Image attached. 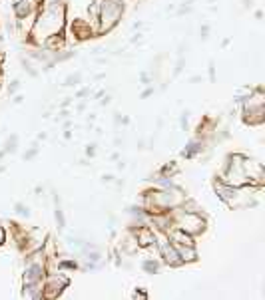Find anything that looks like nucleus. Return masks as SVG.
I'll return each mask as SVG.
<instances>
[{
    "label": "nucleus",
    "instance_id": "f257e3e1",
    "mask_svg": "<svg viewBox=\"0 0 265 300\" xmlns=\"http://www.w3.org/2000/svg\"><path fill=\"white\" fill-rule=\"evenodd\" d=\"M66 24V4L64 0H52L46 8H42L36 16L34 28L30 34H34L38 40L54 36V34H62Z\"/></svg>",
    "mask_w": 265,
    "mask_h": 300
},
{
    "label": "nucleus",
    "instance_id": "f03ea898",
    "mask_svg": "<svg viewBox=\"0 0 265 300\" xmlns=\"http://www.w3.org/2000/svg\"><path fill=\"white\" fill-rule=\"evenodd\" d=\"M100 16H98V32H110L122 18L126 4L124 0H100L98 2Z\"/></svg>",
    "mask_w": 265,
    "mask_h": 300
},
{
    "label": "nucleus",
    "instance_id": "7ed1b4c3",
    "mask_svg": "<svg viewBox=\"0 0 265 300\" xmlns=\"http://www.w3.org/2000/svg\"><path fill=\"white\" fill-rule=\"evenodd\" d=\"M182 223H180V229L182 231H185V233H189V235H196V233H202L204 229H205V221L200 217V215H196V213H191V211H182Z\"/></svg>",
    "mask_w": 265,
    "mask_h": 300
},
{
    "label": "nucleus",
    "instance_id": "20e7f679",
    "mask_svg": "<svg viewBox=\"0 0 265 300\" xmlns=\"http://www.w3.org/2000/svg\"><path fill=\"white\" fill-rule=\"evenodd\" d=\"M66 286H68V279H66V277H62V274H52V277L48 279L46 286H44V296L54 298V296H58Z\"/></svg>",
    "mask_w": 265,
    "mask_h": 300
},
{
    "label": "nucleus",
    "instance_id": "39448f33",
    "mask_svg": "<svg viewBox=\"0 0 265 300\" xmlns=\"http://www.w3.org/2000/svg\"><path fill=\"white\" fill-rule=\"evenodd\" d=\"M70 28H72V32L76 34V36H74V40H76V42L90 38V36H92V32H94V28L90 26V22H86V20H74V22L70 24Z\"/></svg>",
    "mask_w": 265,
    "mask_h": 300
},
{
    "label": "nucleus",
    "instance_id": "423d86ee",
    "mask_svg": "<svg viewBox=\"0 0 265 300\" xmlns=\"http://www.w3.org/2000/svg\"><path fill=\"white\" fill-rule=\"evenodd\" d=\"M162 257H163V261H165L167 264H172V266L182 264V261H180V257H178V251H176V246L170 244V243H162Z\"/></svg>",
    "mask_w": 265,
    "mask_h": 300
},
{
    "label": "nucleus",
    "instance_id": "0eeeda50",
    "mask_svg": "<svg viewBox=\"0 0 265 300\" xmlns=\"http://www.w3.org/2000/svg\"><path fill=\"white\" fill-rule=\"evenodd\" d=\"M176 251H178V257L182 262H194L198 261V251L196 246H187V244H174Z\"/></svg>",
    "mask_w": 265,
    "mask_h": 300
},
{
    "label": "nucleus",
    "instance_id": "6e6552de",
    "mask_svg": "<svg viewBox=\"0 0 265 300\" xmlns=\"http://www.w3.org/2000/svg\"><path fill=\"white\" fill-rule=\"evenodd\" d=\"M200 151H204V141H202V139H191V141L182 149V157L191 159V157H196Z\"/></svg>",
    "mask_w": 265,
    "mask_h": 300
},
{
    "label": "nucleus",
    "instance_id": "1a4fd4ad",
    "mask_svg": "<svg viewBox=\"0 0 265 300\" xmlns=\"http://www.w3.org/2000/svg\"><path fill=\"white\" fill-rule=\"evenodd\" d=\"M152 243H154V231H150L146 227L138 231V246H148Z\"/></svg>",
    "mask_w": 265,
    "mask_h": 300
},
{
    "label": "nucleus",
    "instance_id": "9d476101",
    "mask_svg": "<svg viewBox=\"0 0 265 300\" xmlns=\"http://www.w3.org/2000/svg\"><path fill=\"white\" fill-rule=\"evenodd\" d=\"M2 149L6 151V155H8V153H16V149H18V135L12 133V135L4 141V147H2Z\"/></svg>",
    "mask_w": 265,
    "mask_h": 300
},
{
    "label": "nucleus",
    "instance_id": "9b49d317",
    "mask_svg": "<svg viewBox=\"0 0 265 300\" xmlns=\"http://www.w3.org/2000/svg\"><path fill=\"white\" fill-rule=\"evenodd\" d=\"M142 268L146 270V272H150V274H154V272L160 270V262L154 261V259H148V261H143V262H142Z\"/></svg>",
    "mask_w": 265,
    "mask_h": 300
},
{
    "label": "nucleus",
    "instance_id": "f8f14e48",
    "mask_svg": "<svg viewBox=\"0 0 265 300\" xmlns=\"http://www.w3.org/2000/svg\"><path fill=\"white\" fill-rule=\"evenodd\" d=\"M80 82H82V74L76 72V74H70V76H66L64 86H66V88H72V86H78Z\"/></svg>",
    "mask_w": 265,
    "mask_h": 300
},
{
    "label": "nucleus",
    "instance_id": "ddd939ff",
    "mask_svg": "<svg viewBox=\"0 0 265 300\" xmlns=\"http://www.w3.org/2000/svg\"><path fill=\"white\" fill-rule=\"evenodd\" d=\"M20 62H22V68H24V70H26V72L30 74V76H32V78H36V76H38V70H36V68L32 66V62H30L28 58H24V56H22V58H20Z\"/></svg>",
    "mask_w": 265,
    "mask_h": 300
},
{
    "label": "nucleus",
    "instance_id": "4468645a",
    "mask_svg": "<svg viewBox=\"0 0 265 300\" xmlns=\"http://www.w3.org/2000/svg\"><path fill=\"white\" fill-rule=\"evenodd\" d=\"M38 149H40V145H38V141H34L32 143V147L28 149L26 153H24V161H30L32 157H36V153H38Z\"/></svg>",
    "mask_w": 265,
    "mask_h": 300
},
{
    "label": "nucleus",
    "instance_id": "2eb2a0df",
    "mask_svg": "<svg viewBox=\"0 0 265 300\" xmlns=\"http://www.w3.org/2000/svg\"><path fill=\"white\" fill-rule=\"evenodd\" d=\"M54 217H56L58 227H66V217H64V211H62L60 207H56V211H54Z\"/></svg>",
    "mask_w": 265,
    "mask_h": 300
},
{
    "label": "nucleus",
    "instance_id": "dca6fc26",
    "mask_svg": "<svg viewBox=\"0 0 265 300\" xmlns=\"http://www.w3.org/2000/svg\"><path fill=\"white\" fill-rule=\"evenodd\" d=\"M16 213H18V215H24V217H28V215H30L28 207H24L22 203H16Z\"/></svg>",
    "mask_w": 265,
    "mask_h": 300
},
{
    "label": "nucleus",
    "instance_id": "f3484780",
    "mask_svg": "<svg viewBox=\"0 0 265 300\" xmlns=\"http://www.w3.org/2000/svg\"><path fill=\"white\" fill-rule=\"evenodd\" d=\"M187 119H189V112H183L182 117H180V126H182V130L187 128Z\"/></svg>",
    "mask_w": 265,
    "mask_h": 300
},
{
    "label": "nucleus",
    "instance_id": "a211bd4d",
    "mask_svg": "<svg viewBox=\"0 0 265 300\" xmlns=\"http://www.w3.org/2000/svg\"><path fill=\"white\" fill-rule=\"evenodd\" d=\"M200 36H202V40H207L209 38V26H207V24H204V26L200 28Z\"/></svg>",
    "mask_w": 265,
    "mask_h": 300
},
{
    "label": "nucleus",
    "instance_id": "6ab92c4d",
    "mask_svg": "<svg viewBox=\"0 0 265 300\" xmlns=\"http://www.w3.org/2000/svg\"><path fill=\"white\" fill-rule=\"evenodd\" d=\"M18 88H20V80H14L10 86H8V94L12 95V94H16L18 92Z\"/></svg>",
    "mask_w": 265,
    "mask_h": 300
},
{
    "label": "nucleus",
    "instance_id": "aec40b11",
    "mask_svg": "<svg viewBox=\"0 0 265 300\" xmlns=\"http://www.w3.org/2000/svg\"><path fill=\"white\" fill-rule=\"evenodd\" d=\"M86 155H88V157H94V155H96V143H92V145L86 147Z\"/></svg>",
    "mask_w": 265,
    "mask_h": 300
},
{
    "label": "nucleus",
    "instance_id": "412c9836",
    "mask_svg": "<svg viewBox=\"0 0 265 300\" xmlns=\"http://www.w3.org/2000/svg\"><path fill=\"white\" fill-rule=\"evenodd\" d=\"M140 80H142L143 86H148V84H150V76H148L146 72H142V74H140Z\"/></svg>",
    "mask_w": 265,
    "mask_h": 300
},
{
    "label": "nucleus",
    "instance_id": "4be33fe9",
    "mask_svg": "<svg viewBox=\"0 0 265 300\" xmlns=\"http://www.w3.org/2000/svg\"><path fill=\"white\" fill-rule=\"evenodd\" d=\"M78 264L76 262H68V261H62L60 262V268H76Z\"/></svg>",
    "mask_w": 265,
    "mask_h": 300
},
{
    "label": "nucleus",
    "instance_id": "5701e85b",
    "mask_svg": "<svg viewBox=\"0 0 265 300\" xmlns=\"http://www.w3.org/2000/svg\"><path fill=\"white\" fill-rule=\"evenodd\" d=\"M90 94V88H82L78 94H76V97H84V95H88Z\"/></svg>",
    "mask_w": 265,
    "mask_h": 300
},
{
    "label": "nucleus",
    "instance_id": "b1692460",
    "mask_svg": "<svg viewBox=\"0 0 265 300\" xmlns=\"http://www.w3.org/2000/svg\"><path fill=\"white\" fill-rule=\"evenodd\" d=\"M152 94H154V88H148V90L142 92V97H148V95H152Z\"/></svg>",
    "mask_w": 265,
    "mask_h": 300
},
{
    "label": "nucleus",
    "instance_id": "393cba45",
    "mask_svg": "<svg viewBox=\"0 0 265 300\" xmlns=\"http://www.w3.org/2000/svg\"><path fill=\"white\" fill-rule=\"evenodd\" d=\"M4 239H6V233H4V229H2V227H0V244L4 243Z\"/></svg>",
    "mask_w": 265,
    "mask_h": 300
},
{
    "label": "nucleus",
    "instance_id": "a878e982",
    "mask_svg": "<svg viewBox=\"0 0 265 300\" xmlns=\"http://www.w3.org/2000/svg\"><path fill=\"white\" fill-rule=\"evenodd\" d=\"M110 102H112V99H110V95H106V97H104V99H102V106H108V104H110Z\"/></svg>",
    "mask_w": 265,
    "mask_h": 300
},
{
    "label": "nucleus",
    "instance_id": "bb28decb",
    "mask_svg": "<svg viewBox=\"0 0 265 300\" xmlns=\"http://www.w3.org/2000/svg\"><path fill=\"white\" fill-rule=\"evenodd\" d=\"M112 179H114V177H112V175H104V177H102V181H104V183H106V181H108V183H110V181H112Z\"/></svg>",
    "mask_w": 265,
    "mask_h": 300
},
{
    "label": "nucleus",
    "instance_id": "cd10ccee",
    "mask_svg": "<svg viewBox=\"0 0 265 300\" xmlns=\"http://www.w3.org/2000/svg\"><path fill=\"white\" fill-rule=\"evenodd\" d=\"M200 80H202V78H200V76H194V78H189V82H191V84H198V82H200Z\"/></svg>",
    "mask_w": 265,
    "mask_h": 300
},
{
    "label": "nucleus",
    "instance_id": "c85d7f7f",
    "mask_svg": "<svg viewBox=\"0 0 265 300\" xmlns=\"http://www.w3.org/2000/svg\"><path fill=\"white\" fill-rule=\"evenodd\" d=\"M22 99H24L22 95H16V97H14V104H22Z\"/></svg>",
    "mask_w": 265,
    "mask_h": 300
},
{
    "label": "nucleus",
    "instance_id": "c756f323",
    "mask_svg": "<svg viewBox=\"0 0 265 300\" xmlns=\"http://www.w3.org/2000/svg\"><path fill=\"white\" fill-rule=\"evenodd\" d=\"M68 115H70V112H68V110H62V112H60V117H68Z\"/></svg>",
    "mask_w": 265,
    "mask_h": 300
},
{
    "label": "nucleus",
    "instance_id": "7c9ffc66",
    "mask_svg": "<svg viewBox=\"0 0 265 300\" xmlns=\"http://www.w3.org/2000/svg\"><path fill=\"white\" fill-rule=\"evenodd\" d=\"M4 155H6V151H4V149H0V161L4 159Z\"/></svg>",
    "mask_w": 265,
    "mask_h": 300
}]
</instances>
